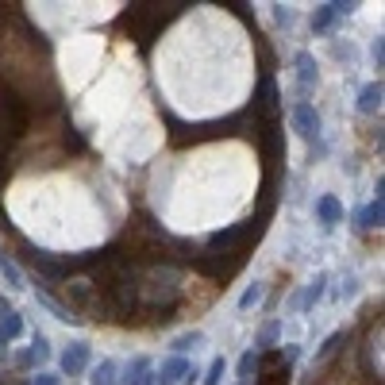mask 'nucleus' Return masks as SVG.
Segmentation results:
<instances>
[{
	"label": "nucleus",
	"mask_w": 385,
	"mask_h": 385,
	"mask_svg": "<svg viewBox=\"0 0 385 385\" xmlns=\"http://www.w3.org/2000/svg\"><path fill=\"white\" fill-rule=\"evenodd\" d=\"M174 12H177L174 4H135L131 12L120 15V27H127L131 39H139V43H151V35H154V31H158Z\"/></svg>",
	"instance_id": "nucleus-1"
},
{
	"label": "nucleus",
	"mask_w": 385,
	"mask_h": 385,
	"mask_svg": "<svg viewBox=\"0 0 385 385\" xmlns=\"http://www.w3.org/2000/svg\"><path fill=\"white\" fill-rule=\"evenodd\" d=\"M293 127L305 139H320V116H316V108L308 101H301L297 108H293Z\"/></svg>",
	"instance_id": "nucleus-2"
},
{
	"label": "nucleus",
	"mask_w": 385,
	"mask_h": 385,
	"mask_svg": "<svg viewBox=\"0 0 385 385\" xmlns=\"http://www.w3.org/2000/svg\"><path fill=\"white\" fill-rule=\"evenodd\" d=\"M189 370H193V366L185 362L182 355H174V358H166V362L158 366V374H154V378H158L162 385H174V381H185V378H189Z\"/></svg>",
	"instance_id": "nucleus-3"
},
{
	"label": "nucleus",
	"mask_w": 385,
	"mask_h": 385,
	"mask_svg": "<svg viewBox=\"0 0 385 385\" xmlns=\"http://www.w3.org/2000/svg\"><path fill=\"white\" fill-rule=\"evenodd\" d=\"M89 351H93L89 343H73L70 351H62V370L65 374H81L89 366Z\"/></svg>",
	"instance_id": "nucleus-4"
},
{
	"label": "nucleus",
	"mask_w": 385,
	"mask_h": 385,
	"mask_svg": "<svg viewBox=\"0 0 385 385\" xmlns=\"http://www.w3.org/2000/svg\"><path fill=\"white\" fill-rule=\"evenodd\" d=\"M351 12V4H324V8H316V15H313V31H332V23L339 20V15H347Z\"/></svg>",
	"instance_id": "nucleus-5"
},
{
	"label": "nucleus",
	"mask_w": 385,
	"mask_h": 385,
	"mask_svg": "<svg viewBox=\"0 0 385 385\" xmlns=\"http://www.w3.org/2000/svg\"><path fill=\"white\" fill-rule=\"evenodd\" d=\"M293 62H297V77H301V89H313L316 81H320V70H316V58H313V54H305V51H301V54H297V58H293Z\"/></svg>",
	"instance_id": "nucleus-6"
},
{
	"label": "nucleus",
	"mask_w": 385,
	"mask_h": 385,
	"mask_svg": "<svg viewBox=\"0 0 385 385\" xmlns=\"http://www.w3.org/2000/svg\"><path fill=\"white\" fill-rule=\"evenodd\" d=\"M378 108H381V81H370V85H362V93H358V112L374 116Z\"/></svg>",
	"instance_id": "nucleus-7"
},
{
	"label": "nucleus",
	"mask_w": 385,
	"mask_h": 385,
	"mask_svg": "<svg viewBox=\"0 0 385 385\" xmlns=\"http://www.w3.org/2000/svg\"><path fill=\"white\" fill-rule=\"evenodd\" d=\"M62 151H65V158H81V154L89 151V146H85V139H81V131H77V127H70V124L62 127Z\"/></svg>",
	"instance_id": "nucleus-8"
},
{
	"label": "nucleus",
	"mask_w": 385,
	"mask_h": 385,
	"mask_svg": "<svg viewBox=\"0 0 385 385\" xmlns=\"http://www.w3.org/2000/svg\"><path fill=\"white\" fill-rule=\"evenodd\" d=\"M124 385H151V358L139 355L135 362L124 370Z\"/></svg>",
	"instance_id": "nucleus-9"
},
{
	"label": "nucleus",
	"mask_w": 385,
	"mask_h": 385,
	"mask_svg": "<svg viewBox=\"0 0 385 385\" xmlns=\"http://www.w3.org/2000/svg\"><path fill=\"white\" fill-rule=\"evenodd\" d=\"M316 216L332 227V224H339V220H343V204L335 201V196H320V201H316Z\"/></svg>",
	"instance_id": "nucleus-10"
},
{
	"label": "nucleus",
	"mask_w": 385,
	"mask_h": 385,
	"mask_svg": "<svg viewBox=\"0 0 385 385\" xmlns=\"http://www.w3.org/2000/svg\"><path fill=\"white\" fill-rule=\"evenodd\" d=\"M23 335V316L20 313H4V320H0V347L12 339H20Z\"/></svg>",
	"instance_id": "nucleus-11"
},
{
	"label": "nucleus",
	"mask_w": 385,
	"mask_h": 385,
	"mask_svg": "<svg viewBox=\"0 0 385 385\" xmlns=\"http://www.w3.org/2000/svg\"><path fill=\"white\" fill-rule=\"evenodd\" d=\"M381 216H385V208H381V201H370L366 204L362 212H358V227H362V232H374V227H381Z\"/></svg>",
	"instance_id": "nucleus-12"
},
{
	"label": "nucleus",
	"mask_w": 385,
	"mask_h": 385,
	"mask_svg": "<svg viewBox=\"0 0 385 385\" xmlns=\"http://www.w3.org/2000/svg\"><path fill=\"white\" fill-rule=\"evenodd\" d=\"M324 285H327V274H316V277H313V282H308V289H305V297H301V301H297V308H301V313H308V308H313V305H316V301H320V297H324Z\"/></svg>",
	"instance_id": "nucleus-13"
},
{
	"label": "nucleus",
	"mask_w": 385,
	"mask_h": 385,
	"mask_svg": "<svg viewBox=\"0 0 385 385\" xmlns=\"http://www.w3.org/2000/svg\"><path fill=\"white\" fill-rule=\"evenodd\" d=\"M39 305H43L46 313H54V320H62V324H81V316H77V313H70V308L58 305L54 297H46V293H39Z\"/></svg>",
	"instance_id": "nucleus-14"
},
{
	"label": "nucleus",
	"mask_w": 385,
	"mask_h": 385,
	"mask_svg": "<svg viewBox=\"0 0 385 385\" xmlns=\"http://www.w3.org/2000/svg\"><path fill=\"white\" fill-rule=\"evenodd\" d=\"M0 274L8 277L12 289H23V274H20V266H15V258L8 255V251H0Z\"/></svg>",
	"instance_id": "nucleus-15"
},
{
	"label": "nucleus",
	"mask_w": 385,
	"mask_h": 385,
	"mask_svg": "<svg viewBox=\"0 0 385 385\" xmlns=\"http://www.w3.org/2000/svg\"><path fill=\"white\" fill-rule=\"evenodd\" d=\"M201 343H204V335H201V332H182L174 343H170V347H174V355H185V351L201 347Z\"/></svg>",
	"instance_id": "nucleus-16"
},
{
	"label": "nucleus",
	"mask_w": 385,
	"mask_h": 385,
	"mask_svg": "<svg viewBox=\"0 0 385 385\" xmlns=\"http://www.w3.org/2000/svg\"><path fill=\"white\" fill-rule=\"evenodd\" d=\"M93 385H116V362H108L104 358L101 366H93V378H89Z\"/></svg>",
	"instance_id": "nucleus-17"
},
{
	"label": "nucleus",
	"mask_w": 385,
	"mask_h": 385,
	"mask_svg": "<svg viewBox=\"0 0 385 385\" xmlns=\"http://www.w3.org/2000/svg\"><path fill=\"white\" fill-rule=\"evenodd\" d=\"M224 374H227V362H224V358H212V366L204 370L201 385H220V381H224Z\"/></svg>",
	"instance_id": "nucleus-18"
},
{
	"label": "nucleus",
	"mask_w": 385,
	"mask_h": 385,
	"mask_svg": "<svg viewBox=\"0 0 385 385\" xmlns=\"http://www.w3.org/2000/svg\"><path fill=\"white\" fill-rule=\"evenodd\" d=\"M251 374H258V351H247V355L239 358V378L247 381Z\"/></svg>",
	"instance_id": "nucleus-19"
},
{
	"label": "nucleus",
	"mask_w": 385,
	"mask_h": 385,
	"mask_svg": "<svg viewBox=\"0 0 385 385\" xmlns=\"http://www.w3.org/2000/svg\"><path fill=\"white\" fill-rule=\"evenodd\" d=\"M262 293H266V289H262V282H255V285H251L247 293H243V297H239V308H243V313L258 305V301H262Z\"/></svg>",
	"instance_id": "nucleus-20"
},
{
	"label": "nucleus",
	"mask_w": 385,
	"mask_h": 385,
	"mask_svg": "<svg viewBox=\"0 0 385 385\" xmlns=\"http://www.w3.org/2000/svg\"><path fill=\"white\" fill-rule=\"evenodd\" d=\"M343 339H347V335H343V332L327 335V339H324V347L316 351V358H327V355H335V351H339V343H343Z\"/></svg>",
	"instance_id": "nucleus-21"
},
{
	"label": "nucleus",
	"mask_w": 385,
	"mask_h": 385,
	"mask_svg": "<svg viewBox=\"0 0 385 385\" xmlns=\"http://www.w3.org/2000/svg\"><path fill=\"white\" fill-rule=\"evenodd\" d=\"M274 339H277V324H266V327H262V335H258V347L270 351V343H274Z\"/></svg>",
	"instance_id": "nucleus-22"
},
{
	"label": "nucleus",
	"mask_w": 385,
	"mask_h": 385,
	"mask_svg": "<svg viewBox=\"0 0 385 385\" xmlns=\"http://www.w3.org/2000/svg\"><path fill=\"white\" fill-rule=\"evenodd\" d=\"M31 385H62L58 378H54V374H35V381Z\"/></svg>",
	"instance_id": "nucleus-23"
},
{
	"label": "nucleus",
	"mask_w": 385,
	"mask_h": 385,
	"mask_svg": "<svg viewBox=\"0 0 385 385\" xmlns=\"http://www.w3.org/2000/svg\"><path fill=\"white\" fill-rule=\"evenodd\" d=\"M0 313H8V301L4 297H0Z\"/></svg>",
	"instance_id": "nucleus-24"
}]
</instances>
